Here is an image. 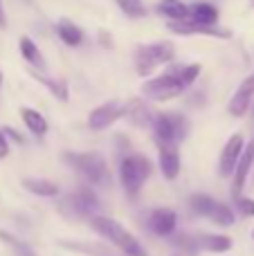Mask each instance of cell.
I'll return each mask as SVG.
<instances>
[{
  "mask_svg": "<svg viewBox=\"0 0 254 256\" xmlns=\"http://www.w3.org/2000/svg\"><path fill=\"white\" fill-rule=\"evenodd\" d=\"M200 74V66L192 63V66H171L164 74L156 76V79L146 81L142 86V94L153 102H169L176 99L194 84Z\"/></svg>",
  "mask_w": 254,
  "mask_h": 256,
  "instance_id": "obj_1",
  "label": "cell"
},
{
  "mask_svg": "<svg viewBox=\"0 0 254 256\" xmlns=\"http://www.w3.org/2000/svg\"><path fill=\"white\" fill-rule=\"evenodd\" d=\"M90 225H92V230L97 232L99 236H104L106 240H110V243L115 245V248H120L126 256H148L146 250L142 248V243H140L126 227H122L115 218L94 214V216L90 218Z\"/></svg>",
  "mask_w": 254,
  "mask_h": 256,
  "instance_id": "obj_2",
  "label": "cell"
},
{
  "mask_svg": "<svg viewBox=\"0 0 254 256\" xmlns=\"http://www.w3.org/2000/svg\"><path fill=\"white\" fill-rule=\"evenodd\" d=\"M63 160H66L72 168H76L90 184H97V186L110 184V168H108V162L102 153H94V150L72 153V150H66Z\"/></svg>",
  "mask_w": 254,
  "mask_h": 256,
  "instance_id": "obj_3",
  "label": "cell"
},
{
  "mask_svg": "<svg viewBox=\"0 0 254 256\" xmlns=\"http://www.w3.org/2000/svg\"><path fill=\"white\" fill-rule=\"evenodd\" d=\"M153 164L148 158L140 153H126L120 162V182L124 186V191L135 198L142 191V186L146 184V180L151 178Z\"/></svg>",
  "mask_w": 254,
  "mask_h": 256,
  "instance_id": "obj_4",
  "label": "cell"
},
{
  "mask_svg": "<svg viewBox=\"0 0 254 256\" xmlns=\"http://www.w3.org/2000/svg\"><path fill=\"white\" fill-rule=\"evenodd\" d=\"M176 56V48L171 40H156V43L138 45L135 50V68L140 76H148L156 68L166 66Z\"/></svg>",
  "mask_w": 254,
  "mask_h": 256,
  "instance_id": "obj_5",
  "label": "cell"
},
{
  "mask_svg": "<svg viewBox=\"0 0 254 256\" xmlns=\"http://www.w3.org/2000/svg\"><path fill=\"white\" fill-rule=\"evenodd\" d=\"M153 130H156L158 146L178 148V144L184 142V137L189 132V122L180 112H160V115H156Z\"/></svg>",
  "mask_w": 254,
  "mask_h": 256,
  "instance_id": "obj_6",
  "label": "cell"
},
{
  "mask_svg": "<svg viewBox=\"0 0 254 256\" xmlns=\"http://www.w3.org/2000/svg\"><path fill=\"white\" fill-rule=\"evenodd\" d=\"M124 117V102H106L102 106H97L92 112L88 115V126L92 130H104V128H110L115 122H120Z\"/></svg>",
  "mask_w": 254,
  "mask_h": 256,
  "instance_id": "obj_7",
  "label": "cell"
},
{
  "mask_svg": "<svg viewBox=\"0 0 254 256\" xmlns=\"http://www.w3.org/2000/svg\"><path fill=\"white\" fill-rule=\"evenodd\" d=\"M243 148H246V140H243V135L241 132H234V135L228 140V144H225L223 153H220V160H218V171H220L223 178L234 176V168H236Z\"/></svg>",
  "mask_w": 254,
  "mask_h": 256,
  "instance_id": "obj_8",
  "label": "cell"
},
{
  "mask_svg": "<svg viewBox=\"0 0 254 256\" xmlns=\"http://www.w3.org/2000/svg\"><path fill=\"white\" fill-rule=\"evenodd\" d=\"M169 30L180 36H210V38H232V32L223 27H202L194 20L169 22Z\"/></svg>",
  "mask_w": 254,
  "mask_h": 256,
  "instance_id": "obj_9",
  "label": "cell"
},
{
  "mask_svg": "<svg viewBox=\"0 0 254 256\" xmlns=\"http://www.w3.org/2000/svg\"><path fill=\"white\" fill-rule=\"evenodd\" d=\"M252 102H254V72L248 76L246 81H243L241 86H238L236 92L232 94V99H230V104H228L230 115L243 117L248 110H250Z\"/></svg>",
  "mask_w": 254,
  "mask_h": 256,
  "instance_id": "obj_10",
  "label": "cell"
},
{
  "mask_svg": "<svg viewBox=\"0 0 254 256\" xmlns=\"http://www.w3.org/2000/svg\"><path fill=\"white\" fill-rule=\"evenodd\" d=\"M124 117H128L130 124L138 128H153V122H156V115L148 108V104L140 97L128 99L124 104Z\"/></svg>",
  "mask_w": 254,
  "mask_h": 256,
  "instance_id": "obj_11",
  "label": "cell"
},
{
  "mask_svg": "<svg viewBox=\"0 0 254 256\" xmlns=\"http://www.w3.org/2000/svg\"><path fill=\"white\" fill-rule=\"evenodd\" d=\"M68 202L72 204V212H74L76 216H90L92 218L94 212L99 209V198L90 186H79L76 191H72V196H70Z\"/></svg>",
  "mask_w": 254,
  "mask_h": 256,
  "instance_id": "obj_12",
  "label": "cell"
},
{
  "mask_svg": "<svg viewBox=\"0 0 254 256\" xmlns=\"http://www.w3.org/2000/svg\"><path fill=\"white\" fill-rule=\"evenodd\" d=\"M252 164H254V140H250V142L246 144V148H243L241 158H238L236 168H234V182H232V194H234V198H241V191H243V186H246L248 176H250Z\"/></svg>",
  "mask_w": 254,
  "mask_h": 256,
  "instance_id": "obj_13",
  "label": "cell"
},
{
  "mask_svg": "<svg viewBox=\"0 0 254 256\" xmlns=\"http://www.w3.org/2000/svg\"><path fill=\"white\" fill-rule=\"evenodd\" d=\"M176 225H178V216L174 209H153L148 216V230L156 236H171L176 232Z\"/></svg>",
  "mask_w": 254,
  "mask_h": 256,
  "instance_id": "obj_14",
  "label": "cell"
},
{
  "mask_svg": "<svg viewBox=\"0 0 254 256\" xmlns=\"http://www.w3.org/2000/svg\"><path fill=\"white\" fill-rule=\"evenodd\" d=\"M189 20L198 22L202 27H216V22H218V9L210 2H194L189 7Z\"/></svg>",
  "mask_w": 254,
  "mask_h": 256,
  "instance_id": "obj_15",
  "label": "cell"
},
{
  "mask_svg": "<svg viewBox=\"0 0 254 256\" xmlns=\"http://www.w3.org/2000/svg\"><path fill=\"white\" fill-rule=\"evenodd\" d=\"M156 9L160 16L169 18V22L189 20V4H184L182 0H160Z\"/></svg>",
  "mask_w": 254,
  "mask_h": 256,
  "instance_id": "obj_16",
  "label": "cell"
},
{
  "mask_svg": "<svg viewBox=\"0 0 254 256\" xmlns=\"http://www.w3.org/2000/svg\"><path fill=\"white\" fill-rule=\"evenodd\" d=\"M160 171L166 180H176L180 173V153L171 146H160Z\"/></svg>",
  "mask_w": 254,
  "mask_h": 256,
  "instance_id": "obj_17",
  "label": "cell"
},
{
  "mask_svg": "<svg viewBox=\"0 0 254 256\" xmlns=\"http://www.w3.org/2000/svg\"><path fill=\"white\" fill-rule=\"evenodd\" d=\"M196 248L205 250V252H214V254H223L232 250V238L223 234H202L196 238Z\"/></svg>",
  "mask_w": 254,
  "mask_h": 256,
  "instance_id": "obj_18",
  "label": "cell"
},
{
  "mask_svg": "<svg viewBox=\"0 0 254 256\" xmlns=\"http://www.w3.org/2000/svg\"><path fill=\"white\" fill-rule=\"evenodd\" d=\"M56 36L68 45V48H76V45L84 40V32H81V27L74 25L72 20H58Z\"/></svg>",
  "mask_w": 254,
  "mask_h": 256,
  "instance_id": "obj_19",
  "label": "cell"
},
{
  "mask_svg": "<svg viewBox=\"0 0 254 256\" xmlns=\"http://www.w3.org/2000/svg\"><path fill=\"white\" fill-rule=\"evenodd\" d=\"M22 186H25L30 194L43 196V198H54V196H58V186L50 180H43V178H25Z\"/></svg>",
  "mask_w": 254,
  "mask_h": 256,
  "instance_id": "obj_20",
  "label": "cell"
},
{
  "mask_svg": "<svg viewBox=\"0 0 254 256\" xmlns=\"http://www.w3.org/2000/svg\"><path fill=\"white\" fill-rule=\"evenodd\" d=\"M18 48H20V54H22V58H25L30 66H34V68H38V70H45L48 68V63H45V58H43V54H40V50L36 48V43L32 38H27V36H22L20 38V43H18Z\"/></svg>",
  "mask_w": 254,
  "mask_h": 256,
  "instance_id": "obj_21",
  "label": "cell"
},
{
  "mask_svg": "<svg viewBox=\"0 0 254 256\" xmlns=\"http://www.w3.org/2000/svg\"><path fill=\"white\" fill-rule=\"evenodd\" d=\"M20 117H22V122H25V126L30 128L32 135L43 137L45 132H48V120H45V117L40 115L38 110H32V108H22V110H20Z\"/></svg>",
  "mask_w": 254,
  "mask_h": 256,
  "instance_id": "obj_22",
  "label": "cell"
},
{
  "mask_svg": "<svg viewBox=\"0 0 254 256\" xmlns=\"http://www.w3.org/2000/svg\"><path fill=\"white\" fill-rule=\"evenodd\" d=\"M207 218H210L212 222H216V225H220V227L234 225V212L225 202H218V200L214 202V207H212V212H210Z\"/></svg>",
  "mask_w": 254,
  "mask_h": 256,
  "instance_id": "obj_23",
  "label": "cell"
},
{
  "mask_svg": "<svg viewBox=\"0 0 254 256\" xmlns=\"http://www.w3.org/2000/svg\"><path fill=\"white\" fill-rule=\"evenodd\" d=\"M214 202L216 200L212 198V196H207V194H194L192 198H189V207H192V212L196 214V216H202V218L210 216Z\"/></svg>",
  "mask_w": 254,
  "mask_h": 256,
  "instance_id": "obj_24",
  "label": "cell"
},
{
  "mask_svg": "<svg viewBox=\"0 0 254 256\" xmlns=\"http://www.w3.org/2000/svg\"><path fill=\"white\" fill-rule=\"evenodd\" d=\"M34 76H36V79H38L40 84H43L45 88H48L56 99H61V102H68V86H66V81H63V79L43 76V74H38V72H34Z\"/></svg>",
  "mask_w": 254,
  "mask_h": 256,
  "instance_id": "obj_25",
  "label": "cell"
},
{
  "mask_svg": "<svg viewBox=\"0 0 254 256\" xmlns=\"http://www.w3.org/2000/svg\"><path fill=\"white\" fill-rule=\"evenodd\" d=\"M115 2L128 18H144L146 16V4H144L142 0H115Z\"/></svg>",
  "mask_w": 254,
  "mask_h": 256,
  "instance_id": "obj_26",
  "label": "cell"
},
{
  "mask_svg": "<svg viewBox=\"0 0 254 256\" xmlns=\"http://www.w3.org/2000/svg\"><path fill=\"white\" fill-rule=\"evenodd\" d=\"M236 207L246 218L254 216V200L252 198H236Z\"/></svg>",
  "mask_w": 254,
  "mask_h": 256,
  "instance_id": "obj_27",
  "label": "cell"
},
{
  "mask_svg": "<svg viewBox=\"0 0 254 256\" xmlns=\"http://www.w3.org/2000/svg\"><path fill=\"white\" fill-rule=\"evenodd\" d=\"M9 155V140L4 137L2 128H0V160H4Z\"/></svg>",
  "mask_w": 254,
  "mask_h": 256,
  "instance_id": "obj_28",
  "label": "cell"
},
{
  "mask_svg": "<svg viewBox=\"0 0 254 256\" xmlns=\"http://www.w3.org/2000/svg\"><path fill=\"white\" fill-rule=\"evenodd\" d=\"M2 132H4V137H12L14 142H18V144H20L22 142V135H18L16 130H12V128H2Z\"/></svg>",
  "mask_w": 254,
  "mask_h": 256,
  "instance_id": "obj_29",
  "label": "cell"
},
{
  "mask_svg": "<svg viewBox=\"0 0 254 256\" xmlns=\"http://www.w3.org/2000/svg\"><path fill=\"white\" fill-rule=\"evenodd\" d=\"M7 25V18H4V9H2V0H0V27Z\"/></svg>",
  "mask_w": 254,
  "mask_h": 256,
  "instance_id": "obj_30",
  "label": "cell"
},
{
  "mask_svg": "<svg viewBox=\"0 0 254 256\" xmlns=\"http://www.w3.org/2000/svg\"><path fill=\"white\" fill-rule=\"evenodd\" d=\"M0 86H2V72H0Z\"/></svg>",
  "mask_w": 254,
  "mask_h": 256,
  "instance_id": "obj_31",
  "label": "cell"
},
{
  "mask_svg": "<svg viewBox=\"0 0 254 256\" xmlns=\"http://www.w3.org/2000/svg\"><path fill=\"white\" fill-rule=\"evenodd\" d=\"M250 108H252V115H254V102H252V106H250Z\"/></svg>",
  "mask_w": 254,
  "mask_h": 256,
  "instance_id": "obj_32",
  "label": "cell"
},
{
  "mask_svg": "<svg viewBox=\"0 0 254 256\" xmlns=\"http://www.w3.org/2000/svg\"><path fill=\"white\" fill-rule=\"evenodd\" d=\"M250 4H252V7H254V0H250Z\"/></svg>",
  "mask_w": 254,
  "mask_h": 256,
  "instance_id": "obj_33",
  "label": "cell"
},
{
  "mask_svg": "<svg viewBox=\"0 0 254 256\" xmlns=\"http://www.w3.org/2000/svg\"><path fill=\"white\" fill-rule=\"evenodd\" d=\"M252 238H254V232H252Z\"/></svg>",
  "mask_w": 254,
  "mask_h": 256,
  "instance_id": "obj_34",
  "label": "cell"
}]
</instances>
